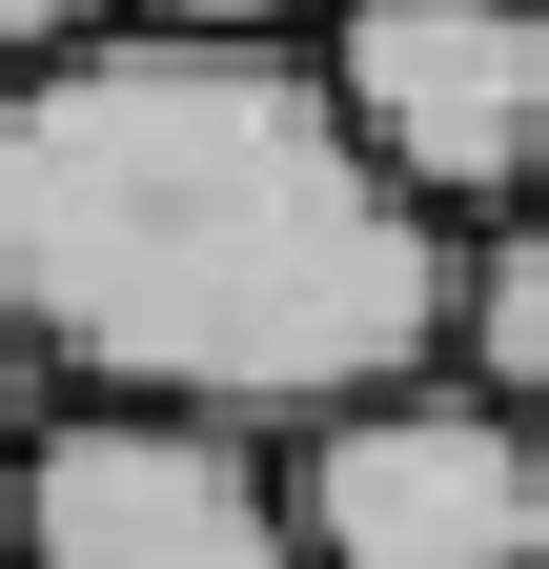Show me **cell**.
<instances>
[{"label": "cell", "mask_w": 549, "mask_h": 569, "mask_svg": "<svg viewBox=\"0 0 549 569\" xmlns=\"http://www.w3.org/2000/svg\"><path fill=\"white\" fill-rule=\"evenodd\" d=\"M41 427H61V367H41V326L0 306V488H21V448H41Z\"/></svg>", "instance_id": "ba28073f"}, {"label": "cell", "mask_w": 549, "mask_h": 569, "mask_svg": "<svg viewBox=\"0 0 549 569\" xmlns=\"http://www.w3.org/2000/svg\"><path fill=\"white\" fill-rule=\"evenodd\" d=\"M468 224L387 183L306 41L102 21L0 102V306L41 326L61 407L183 427H326L468 346Z\"/></svg>", "instance_id": "6da1fadb"}, {"label": "cell", "mask_w": 549, "mask_h": 569, "mask_svg": "<svg viewBox=\"0 0 549 569\" xmlns=\"http://www.w3.org/2000/svg\"><path fill=\"white\" fill-rule=\"evenodd\" d=\"M21 569H306V488L264 427L61 407L21 448Z\"/></svg>", "instance_id": "277c9868"}, {"label": "cell", "mask_w": 549, "mask_h": 569, "mask_svg": "<svg viewBox=\"0 0 549 569\" xmlns=\"http://www.w3.org/2000/svg\"><path fill=\"white\" fill-rule=\"evenodd\" d=\"M468 367H489V387L549 427V203H529V224H509L489 264H468Z\"/></svg>", "instance_id": "5b68a950"}, {"label": "cell", "mask_w": 549, "mask_h": 569, "mask_svg": "<svg viewBox=\"0 0 549 569\" xmlns=\"http://www.w3.org/2000/svg\"><path fill=\"white\" fill-rule=\"evenodd\" d=\"M0 569H21V488H0Z\"/></svg>", "instance_id": "9c48e42d"}, {"label": "cell", "mask_w": 549, "mask_h": 569, "mask_svg": "<svg viewBox=\"0 0 549 569\" xmlns=\"http://www.w3.org/2000/svg\"><path fill=\"white\" fill-rule=\"evenodd\" d=\"M122 21H183V41H306V61H326L347 0H122Z\"/></svg>", "instance_id": "8992f818"}, {"label": "cell", "mask_w": 549, "mask_h": 569, "mask_svg": "<svg viewBox=\"0 0 549 569\" xmlns=\"http://www.w3.org/2000/svg\"><path fill=\"white\" fill-rule=\"evenodd\" d=\"M326 82H347V122L387 142V183L428 224L509 244L549 203V0H347Z\"/></svg>", "instance_id": "3957f363"}, {"label": "cell", "mask_w": 549, "mask_h": 569, "mask_svg": "<svg viewBox=\"0 0 549 569\" xmlns=\"http://www.w3.org/2000/svg\"><path fill=\"white\" fill-rule=\"evenodd\" d=\"M102 21H122V0H0V102H21V82H41V61H82Z\"/></svg>", "instance_id": "52a82bcc"}, {"label": "cell", "mask_w": 549, "mask_h": 569, "mask_svg": "<svg viewBox=\"0 0 549 569\" xmlns=\"http://www.w3.org/2000/svg\"><path fill=\"white\" fill-rule=\"evenodd\" d=\"M286 488H306V569H549V427L468 346L286 427Z\"/></svg>", "instance_id": "7a4b0ae2"}]
</instances>
